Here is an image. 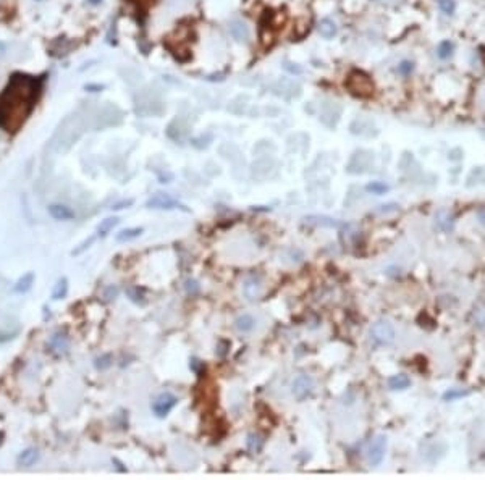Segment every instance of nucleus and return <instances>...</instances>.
I'll return each instance as SVG.
<instances>
[{"label":"nucleus","instance_id":"1","mask_svg":"<svg viewBox=\"0 0 485 480\" xmlns=\"http://www.w3.org/2000/svg\"><path fill=\"white\" fill-rule=\"evenodd\" d=\"M44 76H31L26 73H13L8 84L0 92V129L16 133L32 113L42 94Z\"/></svg>","mask_w":485,"mask_h":480},{"label":"nucleus","instance_id":"2","mask_svg":"<svg viewBox=\"0 0 485 480\" xmlns=\"http://www.w3.org/2000/svg\"><path fill=\"white\" fill-rule=\"evenodd\" d=\"M346 89L351 94L357 97H371L373 94V82L366 73L354 70L348 75L346 81H344Z\"/></svg>","mask_w":485,"mask_h":480},{"label":"nucleus","instance_id":"3","mask_svg":"<svg viewBox=\"0 0 485 480\" xmlns=\"http://www.w3.org/2000/svg\"><path fill=\"white\" fill-rule=\"evenodd\" d=\"M188 42H189V29L178 28L177 32H175V37L167 39V47L172 50V53L179 62H186L189 58Z\"/></svg>","mask_w":485,"mask_h":480},{"label":"nucleus","instance_id":"4","mask_svg":"<svg viewBox=\"0 0 485 480\" xmlns=\"http://www.w3.org/2000/svg\"><path fill=\"white\" fill-rule=\"evenodd\" d=\"M395 336H396L395 327L390 322H387V320H378L371 328V339L377 346H390L395 341Z\"/></svg>","mask_w":485,"mask_h":480},{"label":"nucleus","instance_id":"5","mask_svg":"<svg viewBox=\"0 0 485 480\" xmlns=\"http://www.w3.org/2000/svg\"><path fill=\"white\" fill-rule=\"evenodd\" d=\"M385 453H387V438L385 435H377L375 438L371 441L367 448V453H366V458H367V463L371 465H378L385 458Z\"/></svg>","mask_w":485,"mask_h":480},{"label":"nucleus","instance_id":"6","mask_svg":"<svg viewBox=\"0 0 485 480\" xmlns=\"http://www.w3.org/2000/svg\"><path fill=\"white\" fill-rule=\"evenodd\" d=\"M146 206L149 208H159V210H172V208H183V210H186V207H184L183 204H179L177 199H173L170 194H165V192L154 194V196L146 202Z\"/></svg>","mask_w":485,"mask_h":480},{"label":"nucleus","instance_id":"7","mask_svg":"<svg viewBox=\"0 0 485 480\" xmlns=\"http://www.w3.org/2000/svg\"><path fill=\"white\" fill-rule=\"evenodd\" d=\"M314 391V380L309 375H298L293 380V385H291V393L298 401L306 400L307 396L312 395Z\"/></svg>","mask_w":485,"mask_h":480},{"label":"nucleus","instance_id":"8","mask_svg":"<svg viewBox=\"0 0 485 480\" xmlns=\"http://www.w3.org/2000/svg\"><path fill=\"white\" fill-rule=\"evenodd\" d=\"M178 404V398L172 393H162L154 400L152 411L157 417H165L170 414V411Z\"/></svg>","mask_w":485,"mask_h":480},{"label":"nucleus","instance_id":"9","mask_svg":"<svg viewBox=\"0 0 485 480\" xmlns=\"http://www.w3.org/2000/svg\"><path fill=\"white\" fill-rule=\"evenodd\" d=\"M48 348L57 354H65L68 351V348H70V339H68L65 333L57 332L48 339Z\"/></svg>","mask_w":485,"mask_h":480},{"label":"nucleus","instance_id":"10","mask_svg":"<svg viewBox=\"0 0 485 480\" xmlns=\"http://www.w3.org/2000/svg\"><path fill=\"white\" fill-rule=\"evenodd\" d=\"M48 213L55 220H63V222L75 218V210H71L70 207L63 206V204H52V206H48Z\"/></svg>","mask_w":485,"mask_h":480},{"label":"nucleus","instance_id":"11","mask_svg":"<svg viewBox=\"0 0 485 480\" xmlns=\"http://www.w3.org/2000/svg\"><path fill=\"white\" fill-rule=\"evenodd\" d=\"M446 453V445L441 443V441H436V443H432L430 446H427L425 453L422 454L427 463H436L440 458H443V454Z\"/></svg>","mask_w":485,"mask_h":480},{"label":"nucleus","instance_id":"12","mask_svg":"<svg viewBox=\"0 0 485 480\" xmlns=\"http://www.w3.org/2000/svg\"><path fill=\"white\" fill-rule=\"evenodd\" d=\"M435 225L438 230L441 231H450L451 228L454 225V220H453V215L450 213V210H438L435 215Z\"/></svg>","mask_w":485,"mask_h":480},{"label":"nucleus","instance_id":"13","mask_svg":"<svg viewBox=\"0 0 485 480\" xmlns=\"http://www.w3.org/2000/svg\"><path fill=\"white\" fill-rule=\"evenodd\" d=\"M230 34L236 41H247L249 39V29L240 19H233L230 23Z\"/></svg>","mask_w":485,"mask_h":480},{"label":"nucleus","instance_id":"14","mask_svg":"<svg viewBox=\"0 0 485 480\" xmlns=\"http://www.w3.org/2000/svg\"><path fill=\"white\" fill-rule=\"evenodd\" d=\"M39 461V451L36 448H28L24 449L21 454L18 456V464L23 467H29V465L36 464Z\"/></svg>","mask_w":485,"mask_h":480},{"label":"nucleus","instance_id":"15","mask_svg":"<svg viewBox=\"0 0 485 480\" xmlns=\"http://www.w3.org/2000/svg\"><path fill=\"white\" fill-rule=\"evenodd\" d=\"M32 283H34V273L32 272H28V273H24L21 278L15 283L13 291L15 293H18V294H23V293H26V291L31 289Z\"/></svg>","mask_w":485,"mask_h":480},{"label":"nucleus","instance_id":"16","mask_svg":"<svg viewBox=\"0 0 485 480\" xmlns=\"http://www.w3.org/2000/svg\"><path fill=\"white\" fill-rule=\"evenodd\" d=\"M242 291H244L247 299H256L260 294V281L257 278H247L242 286Z\"/></svg>","mask_w":485,"mask_h":480},{"label":"nucleus","instance_id":"17","mask_svg":"<svg viewBox=\"0 0 485 480\" xmlns=\"http://www.w3.org/2000/svg\"><path fill=\"white\" fill-rule=\"evenodd\" d=\"M143 228L141 226H136V228H126V230H121L118 235H116V241L118 242H128V241H133L136 238H139L143 235Z\"/></svg>","mask_w":485,"mask_h":480},{"label":"nucleus","instance_id":"18","mask_svg":"<svg viewBox=\"0 0 485 480\" xmlns=\"http://www.w3.org/2000/svg\"><path fill=\"white\" fill-rule=\"evenodd\" d=\"M254 323H256L254 319H252L249 314H242L235 320V327H236L238 332H241V333L251 332V330L254 328Z\"/></svg>","mask_w":485,"mask_h":480},{"label":"nucleus","instance_id":"19","mask_svg":"<svg viewBox=\"0 0 485 480\" xmlns=\"http://www.w3.org/2000/svg\"><path fill=\"white\" fill-rule=\"evenodd\" d=\"M411 385V380L409 377L404 375V373H398V375H393L388 378V386L391 390H404Z\"/></svg>","mask_w":485,"mask_h":480},{"label":"nucleus","instance_id":"20","mask_svg":"<svg viewBox=\"0 0 485 480\" xmlns=\"http://www.w3.org/2000/svg\"><path fill=\"white\" fill-rule=\"evenodd\" d=\"M118 223H120V218H116V217L104 218V220L99 223V226H97V233H99V236H107Z\"/></svg>","mask_w":485,"mask_h":480},{"label":"nucleus","instance_id":"21","mask_svg":"<svg viewBox=\"0 0 485 480\" xmlns=\"http://www.w3.org/2000/svg\"><path fill=\"white\" fill-rule=\"evenodd\" d=\"M319 32L322 34L323 37H333L335 34H337V24H335L332 19H328V18H325L322 19V21L319 23Z\"/></svg>","mask_w":485,"mask_h":480},{"label":"nucleus","instance_id":"22","mask_svg":"<svg viewBox=\"0 0 485 480\" xmlns=\"http://www.w3.org/2000/svg\"><path fill=\"white\" fill-rule=\"evenodd\" d=\"M68 293V280L63 276V278H60L57 281V285L53 286V291H52V299H63L66 296Z\"/></svg>","mask_w":485,"mask_h":480},{"label":"nucleus","instance_id":"23","mask_svg":"<svg viewBox=\"0 0 485 480\" xmlns=\"http://www.w3.org/2000/svg\"><path fill=\"white\" fill-rule=\"evenodd\" d=\"M453 50H454L453 42L443 41V42H440V44H438V48H436V53H438V57L441 58V60H446V58H450L451 55H453Z\"/></svg>","mask_w":485,"mask_h":480},{"label":"nucleus","instance_id":"24","mask_svg":"<svg viewBox=\"0 0 485 480\" xmlns=\"http://www.w3.org/2000/svg\"><path fill=\"white\" fill-rule=\"evenodd\" d=\"M262 445H264V441L260 440V436H257V435L247 436V448H249V451H252V453H259L262 449Z\"/></svg>","mask_w":485,"mask_h":480},{"label":"nucleus","instance_id":"25","mask_svg":"<svg viewBox=\"0 0 485 480\" xmlns=\"http://www.w3.org/2000/svg\"><path fill=\"white\" fill-rule=\"evenodd\" d=\"M112 362H113V357H112L110 354H104V356L96 359L94 366H96V368H99V370H105V368H109L112 366Z\"/></svg>","mask_w":485,"mask_h":480},{"label":"nucleus","instance_id":"26","mask_svg":"<svg viewBox=\"0 0 485 480\" xmlns=\"http://www.w3.org/2000/svg\"><path fill=\"white\" fill-rule=\"evenodd\" d=\"M440 10L445 15H453L456 10V0H436Z\"/></svg>","mask_w":485,"mask_h":480},{"label":"nucleus","instance_id":"27","mask_svg":"<svg viewBox=\"0 0 485 480\" xmlns=\"http://www.w3.org/2000/svg\"><path fill=\"white\" fill-rule=\"evenodd\" d=\"M466 395H469V391L468 390H458V388H451L450 391H446L445 395H443V400L445 401H453L456 400V398H461V396H466Z\"/></svg>","mask_w":485,"mask_h":480},{"label":"nucleus","instance_id":"28","mask_svg":"<svg viewBox=\"0 0 485 480\" xmlns=\"http://www.w3.org/2000/svg\"><path fill=\"white\" fill-rule=\"evenodd\" d=\"M367 191L372 192V194H383L388 191V186L385 183H380V181H373L371 184H367Z\"/></svg>","mask_w":485,"mask_h":480},{"label":"nucleus","instance_id":"29","mask_svg":"<svg viewBox=\"0 0 485 480\" xmlns=\"http://www.w3.org/2000/svg\"><path fill=\"white\" fill-rule=\"evenodd\" d=\"M414 70V63L412 62H401V65L398 66V71L401 73V75H411V71Z\"/></svg>","mask_w":485,"mask_h":480},{"label":"nucleus","instance_id":"30","mask_svg":"<svg viewBox=\"0 0 485 480\" xmlns=\"http://www.w3.org/2000/svg\"><path fill=\"white\" fill-rule=\"evenodd\" d=\"M129 206H133V199H126V201H120V202L113 204V206H112L110 208H112V210H123V208L129 207Z\"/></svg>","mask_w":485,"mask_h":480},{"label":"nucleus","instance_id":"31","mask_svg":"<svg viewBox=\"0 0 485 480\" xmlns=\"http://www.w3.org/2000/svg\"><path fill=\"white\" fill-rule=\"evenodd\" d=\"M94 240H96V238H94V236H91V238H89V240H87V241H84V242H82V244H81V247H78V249H75V251H73V252H71V254H73V256H78V254H81V252H82V251H84V249H86V247H89V246L92 244V242H94Z\"/></svg>","mask_w":485,"mask_h":480},{"label":"nucleus","instance_id":"32","mask_svg":"<svg viewBox=\"0 0 485 480\" xmlns=\"http://www.w3.org/2000/svg\"><path fill=\"white\" fill-rule=\"evenodd\" d=\"M186 291L189 294H196V293H199V285L194 280H188L186 281Z\"/></svg>","mask_w":485,"mask_h":480},{"label":"nucleus","instance_id":"33","mask_svg":"<svg viewBox=\"0 0 485 480\" xmlns=\"http://www.w3.org/2000/svg\"><path fill=\"white\" fill-rule=\"evenodd\" d=\"M16 335H18V332H0V343L10 341V339H13Z\"/></svg>","mask_w":485,"mask_h":480},{"label":"nucleus","instance_id":"34","mask_svg":"<svg viewBox=\"0 0 485 480\" xmlns=\"http://www.w3.org/2000/svg\"><path fill=\"white\" fill-rule=\"evenodd\" d=\"M128 294H129V298L134 301V303H139V301H141L139 288H129V289H128Z\"/></svg>","mask_w":485,"mask_h":480},{"label":"nucleus","instance_id":"35","mask_svg":"<svg viewBox=\"0 0 485 480\" xmlns=\"http://www.w3.org/2000/svg\"><path fill=\"white\" fill-rule=\"evenodd\" d=\"M116 294H118V288H116V286H110V288L105 291L107 299H113V298H116Z\"/></svg>","mask_w":485,"mask_h":480},{"label":"nucleus","instance_id":"36","mask_svg":"<svg viewBox=\"0 0 485 480\" xmlns=\"http://www.w3.org/2000/svg\"><path fill=\"white\" fill-rule=\"evenodd\" d=\"M104 86L102 84H87L86 86V91H91V92H97V91H102Z\"/></svg>","mask_w":485,"mask_h":480},{"label":"nucleus","instance_id":"37","mask_svg":"<svg viewBox=\"0 0 485 480\" xmlns=\"http://www.w3.org/2000/svg\"><path fill=\"white\" fill-rule=\"evenodd\" d=\"M5 53H7V46L3 42H0V58H2Z\"/></svg>","mask_w":485,"mask_h":480},{"label":"nucleus","instance_id":"38","mask_svg":"<svg viewBox=\"0 0 485 480\" xmlns=\"http://www.w3.org/2000/svg\"><path fill=\"white\" fill-rule=\"evenodd\" d=\"M134 2H138V3H147V7H149V5H150V2H154V0H134Z\"/></svg>","mask_w":485,"mask_h":480},{"label":"nucleus","instance_id":"39","mask_svg":"<svg viewBox=\"0 0 485 480\" xmlns=\"http://www.w3.org/2000/svg\"><path fill=\"white\" fill-rule=\"evenodd\" d=\"M3 438H5L3 432H0V446H2V443H3Z\"/></svg>","mask_w":485,"mask_h":480},{"label":"nucleus","instance_id":"40","mask_svg":"<svg viewBox=\"0 0 485 480\" xmlns=\"http://www.w3.org/2000/svg\"><path fill=\"white\" fill-rule=\"evenodd\" d=\"M89 2H91L92 5H97V3H100V2H102V0H89Z\"/></svg>","mask_w":485,"mask_h":480}]
</instances>
